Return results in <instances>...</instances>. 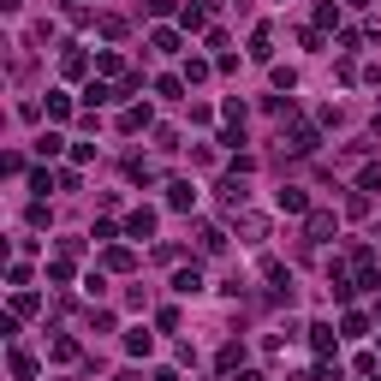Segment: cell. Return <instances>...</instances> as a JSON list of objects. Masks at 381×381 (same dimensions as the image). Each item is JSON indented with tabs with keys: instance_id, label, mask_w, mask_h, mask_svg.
Listing matches in <instances>:
<instances>
[{
	"instance_id": "ffe728a7",
	"label": "cell",
	"mask_w": 381,
	"mask_h": 381,
	"mask_svg": "<svg viewBox=\"0 0 381 381\" xmlns=\"http://www.w3.org/2000/svg\"><path fill=\"white\" fill-rule=\"evenodd\" d=\"M120 125H125V131H143V125H149V108H125Z\"/></svg>"
},
{
	"instance_id": "9c48e42d",
	"label": "cell",
	"mask_w": 381,
	"mask_h": 381,
	"mask_svg": "<svg viewBox=\"0 0 381 381\" xmlns=\"http://www.w3.org/2000/svg\"><path fill=\"white\" fill-rule=\"evenodd\" d=\"M149 48H161V54H179V30L155 24V30H149Z\"/></svg>"
},
{
	"instance_id": "2e32d148",
	"label": "cell",
	"mask_w": 381,
	"mask_h": 381,
	"mask_svg": "<svg viewBox=\"0 0 381 381\" xmlns=\"http://www.w3.org/2000/svg\"><path fill=\"white\" fill-rule=\"evenodd\" d=\"M179 19H185V30H203V24H209V6H203V0H197V6H185V12H179Z\"/></svg>"
},
{
	"instance_id": "6da1fadb",
	"label": "cell",
	"mask_w": 381,
	"mask_h": 381,
	"mask_svg": "<svg viewBox=\"0 0 381 381\" xmlns=\"http://www.w3.org/2000/svg\"><path fill=\"white\" fill-rule=\"evenodd\" d=\"M280 149H286V155H316V131H310V125H292L286 137H280Z\"/></svg>"
},
{
	"instance_id": "83f0119b",
	"label": "cell",
	"mask_w": 381,
	"mask_h": 381,
	"mask_svg": "<svg viewBox=\"0 0 381 381\" xmlns=\"http://www.w3.org/2000/svg\"><path fill=\"white\" fill-rule=\"evenodd\" d=\"M357 191H381V167H363L357 173Z\"/></svg>"
},
{
	"instance_id": "8992f818",
	"label": "cell",
	"mask_w": 381,
	"mask_h": 381,
	"mask_svg": "<svg viewBox=\"0 0 381 381\" xmlns=\"http://www.w3.org/2000/svg\"><path fill=\"white\" fill-rule=\"evenodd\" d=\"M197 203V191H191V179H173V185H167V209H179V214H185Z\"/></svg>"
},
{
	"instance_id": "f1b7e54d",
	"label": "cell",
	"mask_w": 381,
	"mask_h": 381,
	"mask_svg": "<svg viewBox=\"0 0 381 381\" xmlns=\"http://www.w3.org/2000/svg\"><path fill=\"white\" fill-rule=\"evenodd\" d=\"M78 357V340H54V363H72Z\"/></svg>"
},
{
	"instance_id": "603a6c76",
	"label": "cell",
	"mask_w": 381,
	"mask_h": 381,
	"mask_svg": "<svg viewBox=\"0 0 381 381\" xmlns=\"http://www.w3.org/2000/svg\"><path fill=\"white\" fill-rule=\"evenodd\" d=\"M239 226H244L251 239H262V233H268V221H262V214H239Z\"/></svg>"
},
{
	"instance_id": "ac0fdd59",
	"label": "cell",
	"mask_w": 381,
	"mask_h": 381,
	"mask_svg": "<svg viewBox=\"0 0 381 381\" xmlns=\"http://www.w3.org/2000/svg\"><path fill=\"white\" fill-rule=\"evenodd\" d=\"M274 48H268V24H256V36H251V60H268Z\"/></svg>"
},
{
	"instance_id": "44dd1931",
	"label": "cell",
	"mask_w": 381,
	"mask_h": 381,
	"mask_svg": "<svg viewBox=\"0 0 381 381\" xmlns=\"http://www.w3.org/2000/svg\"><path fill=\"white\" fill-rule=\"evenodd\" d=\"M340 328H345V334H352V340H363V334H370V322H363L357 310H345V322H340Z\"/></svg>"
},
{
	"instance_id": "7a4b0ae2",
	"label": "cell",
	"mask_w": 381,
	"mask_h": 381,
	"mask_svg": "<svg viewBox=\"0 0 381 381\" xmlns=\"http://www.w3.org/2000/svg\"><path fill=\"white\" fill-rule=\"evenodd\" d=\"M304 233H310V244H328V239H334V209H310Z\"/></svg>"
},
{
	"instance_id": "3957f363",
	"label": "cell",
	"mask_w": 381,
	"mask_h": 381,
	"mask_svg": "<svg viewBox=\"0 0 381 381\" xmlns=\"http://www.w3.org/2000/svg\"><path fill=\"white\" fill-rule=\"evenodd\" d=\"M274 203H280V214H310V197L298 191V185H280V191H274Z\"/></svg>"
},
{
	"instance_id": "d6a6232c",
	"label": "cell",
	"mask_w": 381,
	"mask_h": 381,
	"mask_svg": "<svg viewBox=\"0 0 381 381\" xmlns=\"http://www.w3.org/2000/svg\"><path fill=\"white\" fill-rule=\"evenodd\" d=\"M375 84H381V72H375Z\"/></svg>"
},
{
	"instance_id": "e0dca14e",
	"label": "cell",
	"mask_w": 381,
	"mask_h": 381,
	"mask_svg": "<svg viewBox=\"0 0 381 381\" xmlns=\"http://www.w3.org/2000/svg\"><path fill=\"white\" fill-rule=\"evenodd\" d=\"M102 36H108V42L125 36V19H120V12H102Z\"/></svg>"
},
{
	"instance_id": "7402d4cb",
	"label": "cell",
	"mask_w": 381,
	"mask_h": 381,
	"mask_svg": "<svg viewBox=\"0 0 381 381\" xmlns=\"http://www.w3.org/2000/svg\"><path fill=\"white\" fill-rule=\"evenodd\" d=\"M60 143H66L60 131H42V137H36V155H60Z\"/></svg>"
},
{
	"instance_id": "4fadbf2b",
	"label": "cell",
	"mask_w": 381,
	"mask_h": 381,
	"mask_svg": "<svg viewBox=\"0 0 381 381\" xmlns=\"http://www.w3.org/2000/svg\"><path fill=\"white\" fill-rule=\"evenodd\" d=\"M102 262H108V268H113V274H125V268H131V262H137V256H131V251H125V244H108V256H102Z\"/></svg>"
},
{
	"instance_id": "484cf974",
	"label": "cell",
	"mask_w": 381,
	"mask_h": 381,
	"mask_svg": "<svg viewBox=\"0 0 381 381\" xmlns=\"http://www.w3.org/2000/svg\"><path fill=\"white\" fill-rule=\"evenodd\" d=\"M322 24H340V6H334V0H322V6H316V30Z\"/></svg>"
},
{
	"instance_id": "4316f807",
	"label": "cell",
	"mask_w": 381,
	"mask_h": 381,
	"mask_svg": "<svg viewBox=\"0 0 381 381\" xmlns=\"http://www.w3.org/2000/svg\"><path fill=\"white\" fill-rule=\"evenodd\" d=\"M155 328H161V334H173V328H179V310H173V304L155 310Z\"/></svg>"
},
{
	"instance_id": "8fae6325",
	"label": "cell",
	"mask_w": 381,
	"mask_h": 381,
	"mask_svg": "<svg viewBox=\"0 0 381 381\" xmlns=\"http://www.w3.org/2000/svg\"><path fill=\"white\" fill-rule=\"evenodd\" d=\"M173 292H185V298H191V292H203V274H197V262H191V268H179V274H173Z\"/></svg>"
},
{
	"instance_id": "5bb4252c",
	"label": "cell",
	"mask_w": 381,
	"mask_h": 381,
	"mask_svg": "<svg viewBox=\"0 0 381 381\" xmlns=\"http://www.w3.org/2000/svg\"><path fill=\"white\" fill-rule=\"evenodd\" d=\"M48 280H54V286H66V280H72V256H54V262H48Z\"/></svg>"
},
{
	"instance_id": "1f68e13d",
	"label": "cell",
	"mask_w": 381,
	"mask_h": 381,
	"mask_svg": "<svg viewBox=\"0 0 381 381\" xmlns=\"http://www.w3.org/2000/svg\"><path fill=\"white\" fill-rule=\"evenodd\" d=\"M120 381H137V375H120Z\"/></svg>"
},
{
	"instance_id": "cb8c5ba5",
	"label": "cell",
	"mask_w": 381,
	"mask_h": 381,
	"mask_svg": "<svg viewBox=\"0 0 381 381\" xmlns=\"http://www.w3.org/2000/svg\"><path fill=\"white\" fill-rule=\"evenodd\" d=\"M209 72H214V66H209V60H191V66H185V84H203V78H209Z\"/></svg>"
},
{
	"instance_id": "9a60e30c",
	"label": "cell",
	"mask_w": 381,
	"mask_h": 381,
	"mask_svg": "<svg viewBox=\"0 0 381 381\" xmlns=\"http://www.w3.org/2000/svg\"><path fill=\"white\" fill-rule=\"evenodd\" d=\"M214 363H221V370H226V375H233V370H239V363H244V345H221V357H214Z\"/></svg>"
},
{
	"instance_id": "7c38bea8",
	"label": "cell",
	"mask_w": 381,
	"mask_h": 381,
	"mask_svg": "<svg viewBox=\"0 0 381 381\" xmlns=\"http://www.w3.org/2000/svg\"><path fill=\"white\" fill-rule=\"evenodd\" d=\"M334 340H340V334H334V328H328V322H316V328H310V345H316V352H322V357H328V352H334Z\"/></svg>"
},
{
	"instance_id": "f546056e",
	"label": "cell",
	"mask_w": 381,
	"mask_h": 381,
	"mask_svg": "<svg viewBox=\"0 0 381 381\" xmlns=\"http://www.w3.org/2000/svg\"><path fill=\"white\" fill-rule=\"evenodd\" d=\"M149 381H179V375H173V370H155V375H149Z\"/></svg>"
},
{
	"instance_id": "52a82bcc",
	"label": "cell",
	"mask_w": 381,
	"mask_h": 381,
	"mask_svg": "<svg viewBox=\"0 0 381 381\" xmlns=\"http://www.w3.org/2000/svg\"><path fill=\"white\" fill-rule=\"evenodd\" d=\"M197 244H203V256H221L226 251V233H221V226H197Z\"/></svg>"
},
{
	"instance_id": "277c9868",
	"label": "cell",
	"mask_w": 381,
	"mask_h": 381,
	"mask_svg": "<svg viewBox=\"0 0 381 381\" xmlns=\"http://www.w3.org/2000/svg\"><path fill=\"white\" fill-rule=\"evenodd\" d=\"M125 233L131 239H149V233H155V209H131L125 214Z\"/></svg>"
},
{
	"instance_id": "5b68a950",
	"label": "cell",
	"mask_w": 381,
	"mask_h": 381,
	"mask_svg": "<svg viewBox=\"0 0 381 381\" xmlns=\"http://www.w3.org/2000/svg\"><path fill=\"white\" fill-rule=\"evenodd\" d=\"M90 66H95V60L84 54V48H66V54H60V72H66V78H84Z\"/></svg>"
},
{
	"instance_id": "d4e9b609",
	"label": "cell",
	"mask_w": 381,
	"mask_h": 381,
	"mask_svg": "<svg viewBox=\"0 0 381 381\" xmlns=\"http://www.w3.org/2000/svg\"><path fill=\"white\" fill-rule=\"evenodd\" d=\"M345 214H370V191H352V197H345Z\"/></svg>"
},
{
	"instance_id": "d6986e66",
	"label": "cell",
	"mask_w": 381,
	"mask_h": 381,
	"mask_svg": "<svg viewBox=\"0 0 381 381\" xmlns=\"http://www.w3.org/2000/svg\"><path fill=\"white\" fill-rule=\"evenodd\" d=\"M12 375L30 381V375H36V357H30V352H12Z\"/></svg>"
},
{
	"instance_id": "30bf717a",
	"label": "cell",
	"mask_w": 381,
	"mask_h": 381,
	"mask_svg": "<svg viewBox=\"0 0 381 381\" xmlns=\"http://www.w3.org/2000/svg\"><path fill=\"white\" fill-rule=\"evenodd\" d=\"M95 72H108V78H131V72H125V60L113 54V48H102V54H95Z\"/></svg>"
},
{
	"instance_id": "ba28073f",
	"label": "cell",
	"mask_w": 381,
	"mask_h": 381,
	"mask_svg": "<svg viewBox=\"0 0 381 381\" xmlns=\"http://www.w3.org/2000/svg\"><path fill=\"white\" fill-rule=\"evenodd\" d=\"M125 352H131V357H149V352H155V334H149V328H131V334H125Z\"/></svg>"
},
{
	"instance_id": "4dcf8cb0",
	"label": "cell",
	"mask_w": 381,
	"mask_h": 381,
	"mask_svg": "<svg viewBox=\"0 0 381 381\" xmlns=\"http://www.w3.org/2000/svg\"><path fill=\"white\" fill-rule=\"evenodd\" d=\"M0 6H6V12H19V6H24V0H0Z\"/></svg>"
}]
</instances>
